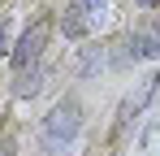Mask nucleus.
<instances>
[{
  "label": "nucleus",
  "instance_id": "1",
  "mask_svg": "<svg viewBox=\"0 0 160 156\" xmlns=\"http://www.w3.org/2000/svg\"><path fill=\"white\" fill-rule=\"evenodd\" d=\"M78 130H82V108H78V100H61L52 113L43 117V139H48L52 148L78 139Z\"/></svg>",
  "mask_w": 160,
  "mask_h": 156
},
{
  "label": "nucleus",
  "instance_id": "2",
  "mask_svg": "<svg viewBox=\"0 0 160 156\" xmlns=\"http://www.w3.org/2000/svg\"><path fill=\"white\" fill-rule=\"evenodd\" d=\"M48 35H52V22H48V18H39L35 26H26V35H22L18 48H13V70H18V74H26L30 65H39V56L48 48Z\"/></svg>",
  "mask_w": 160,
  "mask_h": 156
},
{
  "label": "nucleus",
  "instance_id": "3",
  "mask_svg": "<svg viewBox=\"0 0 160 156\" xmlns=\"http://www.w3.org/2000/svg\"><path fill=\"white\" fill-rule=\"evenodd\" d=\"M91 26H95V22H91V18L82 13V4H69V9H65V18H61V30H65L69 39H82V35H87Z\"/></svg>",
  "mask_w": 160,
  "mask_h": 156
},
{
  "label": "nucleus",
  "instance_id": "4",
  "mask_svg": "<svg viewBox=\"0 0 160 156\" xmlns=\"http://www.w3.org/2000/svg\"><path fill=\"white\" fill-rule=\"evenodd\" d=\"M39 87H43V65H35L30 74H22V78H18V96H35Z\"/></svg>",
  "mask_w": 160,
  "mask_h": 156
},
{
  "label": "nucleus",
  "instance_id": "5",
  "mask_svg": "<svg viewBox=\"0 0 160 156\" xmlns=\"http://www.w3.org/2000/svg\"><path fill=\"white\" fill-rule=\"evenodd\" d=\"M78 4H82V13H87V18H91L95 26L104 22V13H108V0H78Z\"/></svg>",
  "mask_w": 160,
  "mask_h": 156
},
{
  "label": "nucleus",
  "instance_id": "6",
  "mask_svg": "<svg viewBox=\"0 0 160 156\" xmlns=\"http://www.w3.org/2000/svg\"><path fill=\"white\" fill-rule=\"evenodd\" d=\"M0 48H4V26H0Z\"/></svg>",
  "mask_w": 160,
  "mask_h": 156
},
{
  "label": "nucleus",
  "instance_id": "7",
  "mask_svg": "<svg viewBox=\"0 0 160 156\" xmlns=\"http://www.w3.org/2000/svg\"><path fill=\"white\" fill-rule=\"evenodd\" d=\"M138 4H156V0H138Z\"/></svg>",
  "mask_w": 160,
  "mask_h": 156
}]
</instances>
